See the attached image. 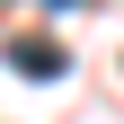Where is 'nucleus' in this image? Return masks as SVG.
<instances>
[{
	"mask_svg": "<svg viewBox=\"0 0 124 124\" xmlns=\"http://www.w3.org/2000/svg\"><path fill=\"white\" fill-rule=\"evenodd\" d=\"M62 44H44V36H9V71H27V80H62Z\"/></svg>",
	"mask_w": 124,
	"mask_h": 124,
	"instance_id": "f257e3e1",
	"label": "nucleus"
},
{
	"mask_svg": "<svg viewBox=\"0 0 124 124\" xmlns=\"http://www.w3.org/2000/svg\"><path fill=\"white\" fill-rule=\"evenodd\" d=\"M53 9H80V0H53Z\"/></svg>",
	"mask_w": 124,
	"mask_h": 124,
	"instance_id": "f03ea898",
	"label": "nucleus"
}]
</instances>
